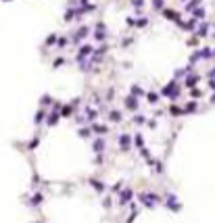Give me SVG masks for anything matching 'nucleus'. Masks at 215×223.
Listing matches in <instances>:
<instances>
[{
	"label": "nucleus",
	"instance_id": "obj_13",
	"mask_svg": "<svg viewBox=\"0 0 215 223\" xmlns=\"http://www.w3.org/2000/svg\"><path fill=\"white\" fill-rule=\"evenodd\" d=\"M194 83H198V75H192L190 73V77H188V79H186V88H194Z\"/></svg>",
	"mask_w": 215,
	"mask_h": 223
},
{
	"label": "nucleus",
	"instance_id": "obj_21",
	"mask_svg": "<svg viewBox=\"0 0 215 223\" xmlns=\"http://www.w3.org/2000/svg\"><path fill=\"white\" fill-rule=\"evenodd\" d=\"M146 98H148V102H150V104H155L157 100H159V96H157L155 92H148V94H146Z\"/></svg>",
	"mask_w": 215,
	"mask_h": 223
},
{
	"label": "nucleus",
	"instance_id": "obj_31",
	"mask_svg": "<svg viewBox=\"0 0 215 223\" xmlns=\"http://www.w3.org/2000/svg\"><path fill=\"white\" fill-rule=\"evenodd\" d=\"M136 25H138V27H144V25H148V19H146V17H142L140 21H136Z\"/></svg>",
	"mask_w": 215,
	"mask_h": 223
},
{
	"label": "nucleus",
	"instance_id": "obj_1",
	"mask_svg": "<svg viewBox=\"0 0 215 223\" xmlns=\"http://www.w3.org/2000/svg\"><path fill=\"white\" fill-rule=\"evenodd\" d=\"M161 94H163V96H169L171 100H176V98L180 96V86L176 82H171V83H167V86L161 90Z\"/></svg>",
	"mask_w": 215,
	"mask_h": 223
},
{
	"label": "nucleus",
	"instance_id": "obj_46",
	"mask_svg": "<svg viewBox=\"0 0 215 223\" xmlns=\"http://www.w3.org/2000/svg\"><path fill=\"white\" fill-rule=\"evenodd\" d=\"M209 77H211V79L215 77V69H211V71H209Z\"/></svg>",
	"mask_w": 215,
	"mask_h": 223
},
{
	"label": "nucleus",
	"instance_id": "obj_25",
	"mask_svg": "<svg viewBox=\"0 0 215 223\" xmlns=\"http://www.w3.org/2000/svg\"><path fill=\"white\" fill-rule=\"evenodd\" d=\"M34 121H36V125H40V123L44 121V111H40V113L36 115V119H34Z\"/></svg>",
	"mask_w": 215,
	"mask_h": 223
},
{
	"label": "nucleus",
	"instance_id": "obj_20",
	"mask_svg": "<svg viewBox=\"0 0 215 223\" xmlns=\"http://www.w3.org/2000/svg\"><path fill=\"white\" fill-rule=\"evenodd\" d=\"M40 202H42V194H36V196H34V198L29 200V204H32V207H38V204H40Z\"/></svg>",
	"mask_w": 215,
	"mask_h": 223
},
{
	"label": "nucleus",
	"instance_id": "obj_27",
	"mask_svg": "<svg viewBox=\"0 0 215 223\" xmlns=\"http://www.w3.org/2000/svg\"><path fill=\"white\" fill-rule=\"evenodd\" d=\"M80 136H82V138H90V129L82 127V129H80Z\"/></svg>",
	"mask_w": 215,
	"mask_h": 223
},
{
	"label": "nucleus",
	"instance_id": "obj_40",
	"mask_svg": "<svg viewBox=\"0 0 215 223\" xmlns=\"http://www.w3.org/2000/svg\"><path fill=\"white\" fill-rule=\"evenodd\" d=\"M121 186H123V184H115V186H111V190H113V192H119Z\"/></svg>",
	"mask_w": 215,
	"mask_h": 223
},
{
	"label": "nucleus",
	"instance_id": "obj_9",
	"mask_svg": "<svg viewBox=\"0 0 215 223\" xmlns=\"http://www.w3.org/2000/svg\"><path fill=\"white\" fill-rule=\"evenodd\" d=\"M92 146H94V152L96 154H102V150H105V140H102V138H96Z\"/></svg>",
	"mask_w": 215,
	"mask_h": 223
},
{
	"label": "nucleus",
	"instance_id": "obj_29",
	"mask_svg": "<svg viewBox=\"0 0 215 223\" xmlns=\"http://www.w3.org/2000/svg\"><path fill=\"white\" fill-rule=\"evenodd\" d=\"M163 15H165V17H169V19H173V21H178L176 13H171V11H163Z\"/></svg>",
	"mask_w": 215,
	"mask_h": 223
},
{
	"label": "nucleus",
	"instance_id": "obj_7",
	"mask_svg": "<svg viewBox=\"0 0 215 223\" xmlns=\"http://www.w3.org/2000/svg\"><path fill=\"white\" fill-rule=\"evenodd\" d=\"M125 108L136 111V108H138V98H136V96H125Z\"/></svg>",
	"mask_w": 215,
	"mask_h": 223
},
{
	"label": "nucleus",
	"instance_id": "obj_10",
	"mask_svg": "<svg viewBox=\"0 0 215 223\" xmlns=\"http://www.w3.org/2000/svg\"><path fill=\"white\" fill-rule=\"evenodd\" d=\"M86 35H88V27H80V29L75 31V35H73V42H80V40H84Z\"/></svg>",
	"mask_w": 215,
	"mask_h": 223
},
{
	"label": "nucleus",
	"instance_id": "obj_12",
	"mask_svg": "<svg viewBox=\"0 0 215 223\" xmlns=\"http://www.w3.org/2000/svg\"><path fill=\"white\" fill-rule=\"evenodd\" d=\"M109 121L119 123V121H121V113H119V111H111V113H109Z\"/></svg>",
	"mask_w": 215,
	"mask_h": 223
},
{
	"label": "nucleus",
	"instance_id": "obj_47",
	"mask_svg": "<svg viewBox=\"0 0 215 223\" xmlns=\"http://www.w3.org/2000/svg\"><path fill=\"white\" fill-rule=\"evenodd\" d=\"M82 4H86V6H88V0H82Z\"/></svg>",
	"mask_w": 215,
	"mask_h": 223
},
{
	"label": "nucleus",
	"instance_id": "obj_16",
	"mask_svg": "<svg viewBox=\"0 0 215 223\" xmlns=\"http://www.w3.org/2000/svg\"><path fill=\"white\" fill-rule=\"evenodd\" d=\"M94 38L98 40V42H102V40H105V31H102V25H98V29L94 31Z\"/></svg>",
	"mask_w": 215,
	"mask_h": 223
},
{
	"label": "nucleus",
	"instance_id": "obj_28",
	"mask_svg": "<svg viewBox=\"0 0 215 223\" xmlns=\"http://www.w3.org/2000/svg\"><path fill=\"white\" fill-rule=\"evenodd\" d=\"M132 96H142V90H140L138 86H134V88H132Z\"/></svg>",
	"mask_w": 215,
	"mask_h": 223
},
{
	"label": "nucleus",
	"instance_id": "obj_15",
	"mask_svg": "<svg viewBox=\"0 0 215 223\" xmlns=\"http://www.w3.org/2000/svg\"><path fill=\"white\" fill-rule=\"evenodd\" d=\"M201 2H203V0H190V2H188V4H186V11H194V9H196V6H198V4H201Z\"/></svg>",
	"mask_w": 215,
	"mask_h": 223
},
{
	"label": "nucleus",
	"instance_id": "obj_22",
	"mask_svg": "<svg viewBox=\"0 0 215 223\" xmlns=\"http://www.w3.org/2000/svg\"><path fill=\"white\" fill-rule=\"evenodd\" d=\"M134 123H136V125H144V123H146V117H142V115H136V117H134Z\"/></svg>",
	"mask_w": 215,
	"mask_h": 223
},
{
	"label": "nucleus",
	"instance_id": "obj_48",
	"mask_svg": "<svg viewBox=\"0 0 215 223\" xmlns=\"http://www.w3.org/2000/svg\"><path fill=\"white\" fill-rule=\"evenodd\" d=\"M211 102H215V96H211Z\"/></svg>",
	"mask_w": 215,
	"mask_h": 223
},
{
	"label": "nucleus",
	"instance_id": "obj_36",
	"mask_svg": "<svg viewBox=\"0 0 215 223\" xmlns=\"http://www.w3.org/2000/svg\"><path fill=\"white\" fill-rule=\"evenodd\" d=\"M88 117H90V121H92V119H94V117H98V113H96V111H92V108H90V111H88Z\"/></svg>",
	"mask_w": 215,
	"mask_h": 223
},
{
	"label": "nucleus",
	"instance_id": "obj_17",
	"mask_svg": "<svg viewBox=\"0 0 215 223\" xmlns=\"http://www.w3.org/2000/svg\"><path fill=\"white\" fill-rule=\"evenodd\" d=\"M211 57H213V50L211 48H203L201 50V59H211Z\"/></svg>",
	"mask_w": 215,
	"mask_h": 223
},
{
	"label": "nucleus",
	"instance_id": "obj_24",
	"mask_svg": "<svg viewBox=\"0 0 215 223\" xmlns=\"http://www.w3.org/2000/svg\"><path fill=\"white\" fill-rule=\"evenodd\" d=\"M140 156L148 161V159H150V150H148V148H140Z\"/></svg>",
	"mask_w": 215,
	"mask_h": 223
},
{
	"label": "nucleus",
	"instance_id": "obj_50",
	"mask_svg": "<svg viewBox=\"0 0 215 223\" xmlns=\"http://www.w3.org/2000/svg\"><path fill=\"white\" fill-rule=\"evenodd\" d=\"M213 57H215V50H213Z\"/></svg>",
	"mask_w": 215,
	"mask_h": 223
},
{
	"label": "nucleus",
	"instance_id": "obj_43",
	"mask_svg": "<svg viewBox=\"0 0 215 223\" xmlns=\"http://www.w3.org/2000/svg\"><path fill=\"white\" fill-rule=\"evenodd\" d=\"M205 34H207V25H203V27L198 29V35H205Z\"/></svg>",
	"mask_w": 215,
	"mask_h": 223
},
{
	"label": "nucleus",
	"instance_id": "obj_18",
	"mask_svg": "<svg viewBox=\"0 0 215 223\" xmlns=\"http://www.w3.org/2000/svg\"><path fill=\"white\" fill-rule=\"evenodd\" d=\"M192 15H194V21H198V19H203V17H205V11H203V9H194Z\"/></svg>",
	"mask_w": 215,
	"mask_h": 223
},
{
	"label": "nucleus",
	"instance_id": "obj_38",
	"mask_svg": "<svg viewBox=\"0 0 215 223\" xmlns=\"http://www.w3.org/2000/svg\"><path fill=\"white\" fill-rule=\"evenodd\" d=\"M73 15H75L73 11H67V15H65V21H71V17H73Z\"/></svg>",
	"mask_w": 215,
	"mask_h": 223
},
{
	"label": "nucleus",
	"instance_id": "obj_5",
	"mask_svg": "<svg viewBox=\"0 0 215 223\" xmlns=\"http://www.w3.org/2000/svg\"><path fill=\"white\" fill-rule=\"evenodd\" d=\"M90 54H92V46H82V48H80V52L75 54V59H77V63H84Z\"/></svg>",
	"mask_w": 215,
	"mask_h": 223
},
{
	"label": "nucleus",
	"instance_id": "obj_14",
	"mask_svg": "<svg viewBox=\"0 0 215 223\" xmlns=\"http://www.w3.org/2000/svg\"><path fill=\"white\" fill-rule=\"evenodd\" d=\"M92 131L102 136V133H107V127H105V125H98V123H94V125H92Z\"/></svg>",
	"mask_w": 215,
	"mask_h": 223
},
{
	"label": "nucleus",
	"instance_id": "obj_30",
	"mask_svg": "<svg viewBox=\"0 0 215 223\" xmlns=\"http://www.w3.org/2000/svg\"><path fill=\"white\" fill-rule=\"evenodd\" d=\"M61 115H65V117L71 115V106H63V108H61Z\"/></svg>",
	"mask_w": 215,
	"mask_h": 223
},
{
	"label": "nucleus",
	"instance_id": "obj_37",
	"mask_svg": "<svg viewBox=\"0 0 215 223\" xmlns=\"http://www.w3.org/2000/svg\"><path fill=\"white\" fill-rule=\"evenodd\" d=\"M132 4H134V6H138V9H140V6H142V4H144V0H132Z\"/></svg>",
	"mask_w": 215,
	"mask_h": 223
},
{
	"label": "nucleus",
	"instance_id": "obj_42",
	"mask_svg": "<svg viewBox=\"0 0 215 223\" xmlns=\"http://www.w3.org/2000/svg\"><path fill=\"white\" fill-rule=\"evenodd\" d=\"M42 104H50V96H44V98H42Z\"/></svg>",
	"mask_w": 215,
	"mask_h": 223
},
{
	"label": "nucleus",
	"instance_id": "obj_34",
	"mask_svg": "<svg viewBox=\"0 0 215 223\" xmlns=\"http://www.w3.org/2000/svg\"><path fill=\"white\" fill-rule=\"evenodd\" d=\"M190 94H192V98H198V96H201V90H196V88H192V90H190Z\"/></svg>",
	"mask_w": 215,
	"mask_h": 223
},
{
	"label": "nucleus",
	"instance_id": "obj_11",
	"mask_svg": "<svg viewBox=\"0 0 215 223\" xmlns=\"http://www.w3.org/2000/svg\"><path fill=\"white\" fill-rule=\"evenodd\" d=\"M48 125H57L59 123V111H54V113H50L48 115V121H46Z\"/></svg>",
	"mask_w": 215,
	"mask_h": 223
},
{
	"label": "nucleus",
	"instance_id": "obj_32",
	"mask_svg": "<svg viewBox=\"0 0 215 223\" xmlns=\"http://www.w3.org/2000/svg\"><path fill=\"white\" fill-rule=\"evenodd\" d=\"M54 42H57V35H48V38H46V44H48V46H50V44H54Z\"/></svg>",
	"mask_w": 215,
	"mask_h": 223
},
{
	"label": "nucleus",
	"instance_id": "obj_45",
	"mask_svg": "<svg viewBox=\"0 0 215 223\" xmlns=\"http://www.w3.org/2000/svg\"><path fill=\"white\" fill-rule=\"evenodd\" d=\"M209 88H211V90H215V79H211V82H209Z\"/></svg>",
	"mask_w": 215,
	"mask_h": 223
},
{
	"label": "nucleus",
	"instance_id": "obj_41",
	"mask_svg": "<svg viewBox=\"0 0 215 223\" xmlns=\"http://www.w3.org/2000/svg\"><path fill=\"white\" fill-rule=\"evenodd\" d=\"M102 207H105V209H111V198H105V202H102Z\"/></svg>",
	"mask_w": 215,
	"mask_h": 223
},
{
	"label": "nucleus",
	"instance_id": "obj_3",
	"mask_svg": "<svg viewBox=\"0 0 215 223\" xmlns=\"http://www.w3.org/2000/svg\"><path fill=\"white\" fill-rule=\"evenodd\" d=\"M132 200H134V190L123 188L121 190V196H119V204L121 207H128V204H132Z\"/></svg>",
	"mask_w": 215,
	"mask_h": 223
},
{
	"label": "nucleus",
	"instance_id": "obj_2",
	"mask_svg": "<svg viewBox=\"0 0 215 223\" xmlns=\"http://www.w3.org/2000/svg\"><path fill=\"white\" fill-rule=\"evenodd\" d=\"M138 200L142 202L144 207H148V209H153L157 202H161V198H159V196H155V194H140V196H138Z\"/></svg>",
	"mask_w": 215,
	"mask_h": 223
},
{
	"label": "nucleus",
	"instance_id": "obj_26",
	"mask_svg": "<svg viewBox=\"0 0 215 223\" xmlns=\"http://www.w3.org/2000/svg\"><path fill=\"white\" fill-rule=\"evenodd\" d=\"M196 111V102H188L186 104V113H194Z\"/></svg>",
	"mask_w": 215,
	"mask_h": 223
},
{
	"label": "nucleus",
	"instance_id": "obj_8",
	"mask_svg": "<svg viewBox=\"0 0 215 223\" xmlns=\"http://www.w3.org/2000/svg\"><path fill=\"white\" fill-rule=\"evenodd\" d=\"M90 186L96 190V194H102V192H105V184H102L100 179H90Z\"/></svg>",
	"mask_w": 215,
	"mask_h": 223
},
{
	"label": "nucleus",
	"instance_id": "obj_39",
	"mask_svg": "<svg viewBox=\"0 0 215 223\" xmlns=\"http://www.w3.org/2000/svg\"><path fill=\"white\" fill-rule=\"evenodd\" d=\"M61 65H65V59H57L54 60V67H61Z\"/></svg>",
	"mask_w": 215,
	"mask_h": 223
},
{
	"label": "nucleus",
	"instance_id": "obj_23",
	"mask_svg": "<svg viewBox=\"0 0 215 223\" xmlns=\"http://www.w3.org/2000/svg\"><path fill=\"white\" fill-rule=\"evenodd\" d=\"M169 113H171L173 117H178L180 113H182V108H180V106H176V104H171V108H169Z\"/></svg>",
	"mask_w": 215,
	"mask_h": 223
},
{
	"label": "nucleus",
	"instance_id": "obj_4",
	"mask_svg": "<svg viewBox=\"0 0 215 223\" xmlns=\"http://www.w3.org/2000/svg\"><path fill=\"white\" fill-rule=\"evenodd\" d=\"M119 146H121V150H123V152H130V148H132L130 133H119Z\"/></svg>",
	"mask_w": 215,
	"mask_h": 223
},
{
	"label": "nucleus",
	"instance_id": "obj_33",
	"mask_svg": "<svg viewBox=\"0 0 215 223\" xmlns=\"http://www.w3.org/2000/svg\"><path fill=\"white\" fill-rule=\"evenodd\" d=\"M57 44H59L61 48H63V46H67V38H59V40H57Z\"/></svg>",
	"mask_w": 215,
	"mask_h": 223
},
{
	"label": "nucleus",
	"instance_id": "obj_44",
	"mask_svg": "<svg viewBox=\"0 0 215 223\" xmlns=\"http://www.w3.org/2000/svg\"><path fill=\"white\" fill-rule=\"evenodd\" d=\"M125 23L130 25V27H134V25H136V21H134V19H132V17H130V19H128V21H125Z\"/></svg>",
	"mask_w": 215,
	"mask_h": 223
},
{
	"label": "nucleus",
	"instance_id": "obj_35",
	"mask_svg": "<svg viewBox=\"0 0 215 223\" xmlns=\"http://www.w3.org/2000/svg\"><path fill=\"white\" fill-rule=\"evenodd\" d=\"M153 2H155V9H159V11L163 9V0H153Z\"/></svg>",
	"mask_w": 215,
	"mask_h": 223
},
{
	"label": "nucleus",
	"instance_id": "obj_6",
	"mask_svg": "<svg viewBox=\"0 0 215 223\" xmlns=\"http://www.w3.org/2000/svg\"><path fill=\"white\" fill-rule=\"evenodd\" d=\"M165 207H167V209H171L173 213L182 211V204H180V202H178V198H176V196H171V194L167 196V202H165Z\"/></svg>",
	"mask_w": 215,
	"mask_h": 223
},
{
	"label": "nucleus",
	"instance_id": "obj_19",
	"mask_svg": "<svg viewBox=\"0 0 215 223\" xmlns=\"http://www.w3.org/2000/svg\"><path fill=\"white\" fill-rule=\"evenodd\" d=\"M134 142H136V146H140V148H144V138H142V133H136V138H134Z\"/></svg>",
	"mask_w": 215,
	"mask_h": 223
},
{
	"label": "nucleus",
	"instance_id": "obj_49",
	"mask_svg": "<svg viewBox=\"0 0 215 223\" xmlns=\"http://www.w3.org/2000/svg\"><path fill=\"white\" fill-rule=\"evenodd\" d=\"M213 38H215V27H213Z\"/></svg>",
	"mask_w": 215,
	"mask_h": 223
}]
</instances>
